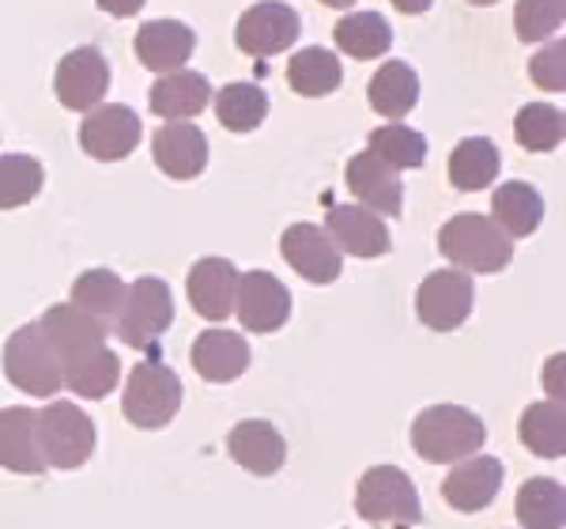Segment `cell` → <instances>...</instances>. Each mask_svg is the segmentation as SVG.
I'll return each instance as SVG.
<instances>
[{
    "label": "cell",
    "instance_id": "37",
    "mask_svg": "<svg viewBox=\"0 0 566 529\" xmlns=\"http://www.w3.org/2000/svg\"><path fill=\"white\" fill-rule=\"evenodd\" d=\"M563 111L544 103H528L514 117V136L525 152H555L563 144Z\"/></svg>",
    "mask_w": 566,
    "mask_h": 529
},
{
    "label": "cell",
    "instance_id": "24",
    "mask_svg": "<svg viewBox=\"0 0 566 529\" xmlns=\"http://www.w3.org/2000/svg\"><path fill=\"white\" fill-rule=\"evenodd\" d=\"M212 98V84L200 72L178 69L167 72L159 84H151V114L167 117V122H189L208 106Z\"/></svg>",
    "mask_w": 566,
    "mask_h": 529
},
{
    "label": "cell",
    "instance_id": "2",
    "mask_svg": "<svg viewBox=\"0 0 566 529\" xmlns=\"http://www.w3.org/2000/svg\"><path fill=\"white\" fill-rule=\"evenodd\" d=\"M438 250L450 264H461L469 272H502L514 258V239L499 231L488 216H476V212H461L453 216L450 224H442L438 231Z\"/></svg>",
    "mask_w": 566,
    "mask_h": 529
},
{
    "label": "cell",
    "instance_id": "14",
    "mask_svg": "<svg viewBox=\"0 0 566 529\" xmlns=\"http://www.w3.org/2000/svg\"><path fill=\"white\" fill-rule=\"evenodd\" d=\"M325 235L333 239L336 250L352 253V258H381V253L392 250L386 220L363 205H333L328 208Z\"/></svg>",
    "mask_w": 566,
    "mask_h": 529
},
{
    "label": "cell",
    "instance_id": "19",
    "mask_svg": "<svg viewBox=\"0 0 566 529\" xmlns=\"http://www.w3.org/2000/svg\"><path fill=\"white\" fill-rule=\"evenodd\" d=\"M151 155L163 175L189 181L208 167V136L193 122H167L151 136Z\"/></svg>",
    "mask_w": 566,
    "mask_h": 529
},
{
    "label": "cell",
    "instance_id": "32",
    "mask_svg": "<svg viewBox=\"0 0 566 529\" xmlns=\"http://www.w3.org/2000/svg\"><path fill=\"white\" fill-rule=\"evenodd\" d=\"M517 522L525 529H563L566 526V491L559 480H525L517 491Z\"/></svg>",
    "mask_w": 566,
    "mask_h": 529
},
{
    "label": "cell",
    "instance_id": "38",
    "mask_svg": "<svg viewBox=\"0 0 566 529\" xmlns=\"http://www.w3.org/2000/svg\"><path fill=\"white\" fill-rule=\"evenodd\" d=\"M566 0H517L514 27L522 42H544L563 27Z\"/></svg>",
    "mask_w": 566,
    "mask_h": 529
},
{
    "label": "cell",
    "instance_id": "6",
    "mask_svg": "<svg viewBox=\"0 0 566 529\" xmlns=\"http://www.w3.org/2000/svg\"><path fill=\"white\" fill-rule=\"evenodd\" d=\"M45 469H80L95 454V424L72 401H53L34 413Z\"/></svg>",
    "mask_w": 566,
    "mask_h": 529
},
{
    "label": "cell",
    "instance_id": "11",
    "mask_svg": "<svg viewBox=\"0 0 566 529\" xmlns=\"http://www.w3.org/2000/svg\"><path fill=\"white\" fill-rule=\"evenodd\" d=\"M234 310L250 333H276L291 318V291L283 288L280 277L264 269L242 272L239 291H234Z\"/></svg>",
    "mask_w": 566,
    "mask_h": 529
},
{
    "label": "cell",
    "instance_id": "31",
    "mask_svg": "<svg viewBox=\"0 0 566 529\" xmlns=\"http://www.w3.org/2000/svg\"><path fill=\"white\" fill-rule=\"evenodd\" d=\"M522 443L536 458H563L566 454V413L563 401H536L522 416Z\"/></svg>",
    "mask_w": 566,
    "mask_h": 529
},
{
    "label": "cell",
    "instance_id": "4",
    "mask_svg": "<svg viewBox=\"0 0 566 529\" xmlns=\"http://www.w3.org/2000/svg\"><path fill=\"white\" fill-rule=\"evenodd\" d=\"M170 325H175V295H170L167 280L140 277L136 284L125 288V303L114 322V333L122 336L129 349H140L151 355Z\"/></svg>",
    "mask_w": 566,
    "mask_h": 529
},
{
    "label": "cell",
    "instance_id": "3",
    "mask_svg": "<svg viewBox=\"0 0 566 529\" xmlns=\"http://www.w3.org/2000/svg\"><path fill=\"white\" fill-rule=\"evenodd\" d=\"M181 408V378L163 360H144L129 371L122 413L140 432H159Z\"/></svg>",
    "mask_w": 566,
    "mask_h": 529
},
{
    "label": "cell",
    "instance_id": "25",
    "mask_svg": "<svg viewBox=\"0 0 566 529\" xmlns=\"http://www.w3.org/2000/svg\"><path fill=\"white\" fill-rule=\"evenodd\" d=\"M544 220V200L528 181H506L491 197V224L499 227L506 239H522L533 235Z\"/></svg>",
    "mask_w": 566,
    "mask_h": 529
},
{
    "label": "cell",
    "instance_id": "16",
    "mask_svg": "<svg viewBox=\"0 0 566 529\" xmlns=\"http://www.w3.org/2000/svg\"><path fill=\"white\" fill-rule=\"evenodd\" d=\"M348 189L355 194L363 208H370V212L378 216H389V220H397L400 212H405V181L392 167L378 159V155L370 152H359L348 159Z\"/></svg>",
    "mask_w": 566,
    "mask_h": 529
},
{
    "label": "cell",
    "instance_id": "28",
    "mask_svg": "<svg viewBox=\"0 0 566 529\" xmlns=\"http://www.w3.org/2000/svg\"><path fill=\"white\" fill-rule=\"evenodd\" d=\"M367 98H370L374 111L386 114L389 122L405 117L419 103V76H416V69L405 65V61H389V65H381L370 76Z\"/></svg>",
    "mask_w": 566,
    "mask_h": 529
},
{
    "label": "cell",
    "instance_id": "21",
    "mask_svg": "<svg viewBox=\"0 0 566 529\" xmlns=\"http://www.w3.org/2000/svg\"><path fill=\"white\" fill-rule=\"evenodd\" d=\"M133 50H136V61H140L144 69L163 72V76H167V72H178L189 58H193L197 34L178 20H151L136 31Z\"/></svg>",
    "mask_w": 566,
    "mask_h": 529
},
{
    "label": "cell",
    "instance_id": "5",
    "mask_svg": "<svg viewBox=\"0 0 566 529\" xmlns=\"http://www.w3.org/2000/svg\"><path fill=\"white\" fill-rule=\"evenodd\" d=\"M355 510L374 526H416L423 522V504L405 469L397 465H374L359 477Z\"/></svg>",
    "mask_w": 566,
    "mask_h": 529
},
{
    "label": "cell",
    "instance_id": "40",
    "mask_svg": "<svg viewBox=\"0 0 566 529\" xmlns=\"http://www.w3.org/2000/svg\"><path fill=\"white\" fill-rule=\"evenodd\" d=\"M98 8H103L106 15H117V20H129L144 8V0H95Z\"/></svg>",
    "mask_w": 566,
    "mask_h": 529
},
{
    "label": "cell",
    "instance_id": "10",
    "mask_svg": "<svg viewBox=\"0 0 566 529\" xmlns=\"http://www.w3.org/2000/svg\"><path fill=\"white\" fill-rule=\"evenodd\" d=\"M140 133L144 125L129 106L122 103L95 106V111H87L84 125H80V148L98 163H117V159H129L136 152Z\"/></svg>",
    "mask_w": 566,
    "mask_h": 529
},
{
    "label": "cell",
    "instance_id": "13",
    "mask_svg": "<svg viewBox=\"0 0 566 529\" xmlns=\"http://www.w3.org/2000/svg\"><path fill=\"white\" fill-rule=\"evenodd\" d=\"M280 253L310 284H333L344 272L340 250L325 235V227L317 224H291L280 239Z\"/></svg>",
    "mask_w": 566,
    "mask_h": 529
},
{
    "label": "cell",
    "instance_id": "35",
    "mask_svg": "<svg viewBox=\"0 0 566 529\" xmlns=\"http://www.w3.org/2000/svg\"><path fill=\"white\" fill-rule=\"evenodd\" d=\"M367 144H370L367 152L378 155L392 170H416V167H423V159H427V136L416 133L412 125H405V122H389V125H381V129H374L367 136Z\"/></svg>",
    "mask_w": 566,
    "mask_h": 529
},
{
    "label": "cell",
    "instance_id": "27",
    "mask_svg": "<svg viewBox=\"0 0 566 529\" xmlns=\"http://www.w3.org/2000/svg\"><path fill=\"white\" fill-rule=\"evenodd\" d=\"M344 80V65L336 53H328L325 45H306V50L291 53L287 61V84L295 95L306 98H322L333 95Z\"/></svg>",
    "mask_w": 566,
    "mask_h": 529
},
{
    "label": "cell",
    "instance_id": "1",
    "mask_svg": "<svg viewBox=\"0 0 566 529\" xmlns=\"http://www.w3.org/2000/svg\"><path fill=\"white\" fill-rule=\"evenodd\" d=\"M488 427L472 408L431 405L412 419V450L431 465H458L480 454Z\"/></svg>",
    "mask_w": 566,
    "mask_h": 529
},
{
    "label": "cell",
    "instance_id": "12",
    "mask_svg": "<svg viewBox=\"0 0 566 529\" xmlns=\"http://www.w3.org/2000/svg\"><path fill=\"white\" fill-rule=\"evenodd\" d=\"M53 91L69 111H95L103 103V95L109 91V65L95 45H80L61 58L57 76H53Z\"/></svg>",
    "mask_w": 566,
    "mask_h": 529
},
{
    "label": "cell",
    "instance_id": "26",
    "mask_svg": "<svg viewBox=\"0 0 566 529\" xmlns=\"http://www.w3.org/2000/svg\"><path fill=\"white\" fill-rule=\"evenodd\" d=\"M117 378H122V360L106 349L84 352L76 360L61 363V386H69L76 397L87 401H103L117 390Z\"/></svg>",
    "mask_w": 566,
    "mask_h": 529
},
{
    "label": "cell",
    "instance_id": "43",
    "mask_svg": "<svg viewBox=\"0 0 566 529\" xmlns=\"http://www.w3.org/2000/svg\"><path fill=\"white\" fill-rule=\"evenodd\" d=\"M469 4H476V8H491V4H499V0H469Z\"/></svg>",
    "mask_w": 566,
    "mask_h": 529
},
{
    "label": "cell",
    "instance_id": "34",
    "mask_svg": "<svg viewBox=\"0 0 566 529\" xmlns=\"http://www.w3.org/2000/svg\"><path fill=\"white\" fill-rule=\"evenodd\" d=\"M333 39H336V45H340L344 53H348V58L374 61V58H381V53H389L392 31H389V23L381 20L378 12H352V15H344V20L336 23Z\"/></svg>",
    "mask_w": 566,
    "mask_h": 529
},
{
    "label": "cell",
    "instance_id": "41",
    "mask_svg": "<svg viewBox=\"0 0 566 529\" xmlns=\"http://www.w3.org/2000/svg\"><path fill=\"white\" fill-rule=\"evenodd\" d=\"M389 4L397 8V12H405V15H423L434 0H389Z\"/></svg>",
    "mask_w": 566,
    "mask_h": 529
},
{
    "label": "cell",
    "instance_id": "8",
    "mask_svg": "<svg viewBox=\"0 0 566 529\" xmlns=\"http://www.w3.org/2000/svg\"><path fill=\"white\" fill-rule=\"evenodd\" d=\"M472 303H476V288H472L469 272H461V269H438L416 291L419 322L434 333L461 330L472 314Z\"/></svg>",
    "mask_w": 566,
    "mask_h": 529
},
{
    "label": "cell",
    "instance_id": "29",
    "mask_svg": "<svg viewBox=\"0 0 566 529\" xmlns=\"http://www.w3.org/2000/svg\"><path fill=\"white\" fill-rule=\"evenodd\" d=\"M499 167L502 155L488 136H464L450 155V181L461 194H476V189H488L499 178Z\"/></svg>",
    "mask_w": 566,
    "mask_h": 529
},
{
    "label": "cell",
    "instance_id": "9",
    "mask_svg": "<svg viewBox=\"0 0 566 529\" xmlns=\"http://www.w3.org/2000/svg\"><path fill=\"white\" fill-rule=\"evenodd\" d=\"M298 31H303V20L295 8L283 0H261L242 12L239 27H234V42L250 58H272V53L291 50L298 42Z\"/></svg>",
    "mask_w": 566,
    "mask_h": 529
},
{
    "label": "cell",
    "instance_id": "20",
    "mask_svg": "<svg viewBox=\"0 0 566 529\" xmlns=\"http://www.w3.org/2000/svg\"><path fill=\"white\" fill-rule=\"evenodd\" d=\"M227 454L253 477H272L287 461V443L269 419H242L227 435Z\"/></svg>",
    "mask_w": 566,
    "mask_h": 529
},
{
    "label": "cell",
    "instance_id": "39",
    "mask_svg": "<svg viewBox=\"0 0 566 529\" xmlns=\"http://www.w3.org/2000/svg\"><path fill=\"white\" fill-rule=\"evenodd\" d=\"M528 72L533 80L547 91H563L566 87V42H552L528 61Z\"/></svg>",
    "mask_w": 566,
    "mask_h": 529
},
{
    "label": "cell",
    "instance_id": "33",
    "mask_svg": "<svg viewBox=\"0 0 566 529\" xmlns=\"http://www.w3.org/2000/svg\"><path fill=\"white\" fill-rule=\"evenodd\" d=\"M216 117L231 133H253L269 117V95L261 84H227L216 91Z\"/></svg>",
    "mask_w": 566,
    "mask_h": 529
},
{
    "label": "cell",
    "instance_id": "36",
    "mask_svg": "<svg viewBox=\"0 0 566 529\" xmlns=\"http://www.w3.org/2000/svg\"><path fill=\"white\" fill-rule=\"evenodd\" d=\"M45 170L34 155H0V208H20L39 197Z\"/></svg>",
    "mask_w": 566,
    "mask_h": 529
},
{
    "label": "cell",
    "instance_id": "18",
    "mask_svg": "<svg viewBox=\"0 0 566 529\" xmlns=\"http://www.w3.org/2000/svg\"><path fill=\"white\" fill-rule=\"evenodd\" d=\"M189 303L205 322H223L234 314V291H239V269L227 258H200L189 269Z\"/></svg>",
    "mask_w": 566,
    "mask_h": 529
},
{
    "label": "cell",
    "instance_id": "23",
    "mask_svg": "<svg viewBox=\"0 0 566 529\" xmlns=\"http://www.w3.org/2000/svg\"><path fill=\"white\" fill-rule=\"evenodd\" d=\"M0 465L8 473H23V477H42L45 473L31 408H0Z\"/></svg>",
    "mask_w": 566,
    "mask_h": 529
},
{
    "label": "cell",
    "instance_id": "42",
    "mask_svg": "<svg viewBox=\"0 0 566 529\" xmlns=\"http://www.w3.org/2000/svg\"><path fill=\"white\" fill-rule=\"evenodd\" d=\"M322 4H328V8H352L355 0H322Z\"/></svg>",
    "mask_w": 566,
    "mask_h": 529
},
{
    "label": "cell",
    "instance_id": "15",
    "mask_svg": "<svg viewBox=\"0 0 566 529\" xmlns=\"http://www.w3.org/2000/svg\"><path fill=\"white\" fill-rule=\"evenodd\" d=\"M502 469L499 458L491 454H472V458L458 461V469L442 480V499L461 515H476V510L495 504V496L502 491Z\"/></svg>",
    "mask_w": 566,
    "mask_h": 529
},
{
    "label": "cell",
    "instance_id": "30",
    "mask_svg": "<svg viewBox=\"0 0 566 529\" xmlns=\"http://www.w3.org/2000/svg\"><path fill=\"white\" fill-rule=\"evenodd\" d=\"M125 303V284L117 272L109 269H87L84 277H76L72 284V307H80L84 314H91L95 322H103L106 330H114L117 314Z\"/></svg>",
    "mask_w": 566,
    "mask_h": 529
},
{
    "label": "cell",
    "instance_id": "17",
    "mask_svg": "<svg viewBox=\"0 0 566 529\" xmlns=\"http://www.w3.org/2000/svg\"><path fill=\"white\" fill-rule=\"evenodd\" d=\"M39 325H42L45 341H50V349L57 352V363H69L84 352L103 349L106 336H109L103 322H95V318L84 314V310L72 307V303H53L39 318Z\"/></svg>",
    "mask_w": 566,
    "mask_h": 529
},
{
    "label": "cell",
    "instance_id": "22",
    "mask_svg": "<svg viewBox=\"0 0 566 529\" xmlns=\"http://www.w3.org/2000/svg\"><path fill=\"white\" fill-rule=\"evenodd\" d=\"M193 371L205 382H234L250 367V344L231 330H205L193 341Z\"/></svg>",
    "mask_w": 566,
    "mask_h": 529
},
{
    "label": "cell",
    "instance_id": "7",
    "mask_svg": "<svg viewBox=\"0 0 566 529\" xmlns=\"http://www.w3.org/2000/svg\"><path fill=\"white\" fill-rule=\"evenodd\" d=\"M4 375L31 397H53L61 390V363L39 322L20 325L4 344Z\"/></svg>",
    "mask_w": 566,
    "mask_h": 529
}]
</instances>
